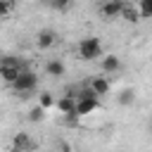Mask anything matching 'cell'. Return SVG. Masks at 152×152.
<instances>
[{
	"mask_svg": "<svg viewBox=\"0 0 152 152\" xmlns=\"http://www.w3.org/2000/svg\"><path fill=\"white\" fill-rule=\"evenodd\" d=\"M64 71H66V66H64V62L62 59H57V57H52V59H48L45 62V74L48 76H64Z\"/></svg>",
	"mask_w": 152,
	"mask_h": 152,
	"instance_id": "11",
	"label": "cell"
},
{
	"mask_svg": "<svg viewBox=\"0 0 152 152\" xmlns=\"http://www.w3.org/2000/svg\"><path fill=\"white\" fill-rule=\"evenodd\" d=\"M69 2H71V0H52V5H55V7H66Z\"/></svg>",
	"mask_w": 152,
	"mask_h": 152,
	"instance_id": "18",
	"label": "cell"
},
{
	"mask_svg": "<svg viewBox=\"0 0 152 152\" xmlns=\"http://www.w3.org/2000/svg\"><path fill=\"white\" fill-rule=\"evenodd\" d=\"M7 152H21V150H17V147H10V150H7Z\"/></svg>",
	"mask_w": 152,
	"mask_h": 152,
	"instance_id": "20",
	"label": "cell"
},
{
	"mask_svg": "<svg viewBox=\"0 0 152 152\" xmlns=\"http://www.w3.org/2000/svg\"><path fill=\"white\" fill-rule=\"evenodd\" d=\"M76 52H78V57H81L83 62L100 59V57H102V43H100V38H95V36H86V38L78 40Z\"/></svg>",
	"mask_w": 152,
	"mask_h": 152,
	"instance_id": "1",
	"label": "cell"
},
{
	"mask_svg": "<svg viewBox=\"0 0 152 152\" xmlns=\"http://www.w3.org/2000/svg\"><path fill=\"white\" fill-rule=\"evenodd\" d=\"M100 66H102V74H116L121 69V57H116V55H102L100 57Z\"/></svg>",
	"mask_w": 152,
	"mask_h": 152,
	"instance_id": "9",
	"label": "cell"
},
{
	"mask_svg": "<svg viewBox=\"0 0 152 152\" xmlns=\"http://www.w3.org/2000/svg\"><path fill=\"white\" fill-rule=\"evenodd\" d=\"M55 107H57L59 114H69V112H74V109H76V95L66 93V95L57 97V100H55Z\"/></svg>",
	"mask_w": 152,
	"mask_h": 152,
	"instance_id": "10",
	"label": "cell"
},
{
	"mask_svg": "<svg viewBox=\"0 0 152 152\" xmlns=\"http://www.w3.org/2000/svg\"><path fill=\"white\" fill-rule=\"evenodd\" d=\"M138 12H140V17H145V19H152V0H140V5H138Z\"/></svg>",
	"mask_w": 152,
	"mask_h": 152,
	"instance_id": "15",
	"label": "cell"
},
{
	"mask_svg": "<svg viewBox=\"0 0 152 152\" xmlns=\"http://www.w3.org/2000/svg\"><path fill=\"white\" fill-rule=\"evenodd\" d=\"M21 71H24L21 59H17V57H0V81H5L7 86H12L19 78Z\"/></svg>",
	"mask_w": 152,
	"mask_h": 152,
	"instance_id": "2",
	"label": "cell"
},
{
	"mask_svg": "<svg viewBox=\"0 0 152 152\" xmlns=\"http://www.w3.org/2000/svg\"><path fill=\"white\" fill-rule=\"evenodd\" d=\"M12 147H17V150H21V152H31V150L36 147V140H33L26 131H19V133L12 135Z\"/></svg>",
	"mask_w": 152,
	"mask_h": 152,
	"instance_id": "7",
	"label": "cell"
},
{
	"mask_svg": "<svg viewBox=\"0 0 152 152\" xmlns=\"http://www.w3.org/2000/svg\"><path fill=\"white\" fill-rule=\"evenodd\" d=\"M124 2H126V0H104V2L100 5V14H102L104 19H116V17H121Z\"/></svg>",
	"mask_w": 152,
	"mask_h": 152,
	"instance_id": "6",
	"label": "cell"
},
{
	"mask_svg": "<svg viewBox=\"0 0 152 152\" xmlns=\"http://www.w3.org/2000/svg\"><path fill=\"white\" fill-rule=\"evenodd\" d=\"M119 104H124V107H128V104H133L135 102V93H133V88H124L121 93H119Z\"/></svg>",
	"mask_w": 152,
	"mask_h": 152,
	"instance_id": "13",
	"label": "cell"
},
{
	"mask_svg": "<svg viewBox=\"0 0 152 152\" xmlns=\"http://www.w3.org/2000/svg\"><path fill=\"white\" fill-rule=\"evenodd\" d=\"M95 109H100V100L93 95V90L90 88H86V90H81L78 95H76V114L78 116H86V114H90V112H95Z\"/></svg>",
	"mask_w": 152,
	"mask_h": 152,
	"instance_id": "3",
	"label": "cell"
},
{
	"mask_svg": "<svg viewBox=\"0 0 152 152\" xmlns=\"http://www.w3.org/2000/svg\"><path fill=\"white\" fill-rule=\"evenodd\" d=\"M90 90H93V95L95 97H102V95H107L109 93V88H112V83H109V78L102 74V76H93L90 78V86H88Z\"/></svg>",
	"mask_w": 152,
	"mask_h": 152,
	"instance_id": "8",
	"label": "cell"
},
{
	"mask_svg": "<svg viewBox=\"0 0 152 152\" xmlns=\"http://www.w3.org/2000/svg\"><path fill=\"white\" fill-rule=\"evenodd\" d=\"M38 107H43V109L55 107V97H52V93H40V95H38Z\"/></svg>",
	"mask_w": 152,
	"mask_h": 152,
	"instance_id": "14",
	"label": "cell"
},
{
	"mask_svg": "<svg viewBox=\"0 0 152 152\" xmlns=\"http://www.w3.org/2000/svg\"><path fill=\"white\" fill-rule=\"evenodd\" d=\"M14 12V0H0V19L10 17Z\"/></svg>",
	"mask_w": 152,
	"mask_h": 152,
	"instance_id": "16",
	"label": "cell"
},
{
	"mask_svg": "<svg viewBox=\"0 0 152 152\" xmlns=\"http://www.w3.org/2000/svg\"><path fill=\"white\" fill-rule=\"evenodd\" d=\"M12 88H14V93H33L36 88H38V74L36 71H31V69H24L21 74H19V78L12 83Z\"/></svg>",
	"mask_w": 152,
	"mask_h": 152,
	"instance_id": "4",
	"label": "cell"
},
{
	"mask_svg": "<svg viewBox=\"0 0 152 152\" xmlns=\"http://www.w3.org/2000/svg\"><path fill=\"white\" fill-rule=\"evenodd\" d=\"M121 17L128 21V24H135L138 19H140V12H138V7L133 5V2H124V10H121Z\"/></svg>",
	"mask_w": 152,
	"mask_h": 152,
	"instance_id": "12",
	"label": "cell"
},
{
	"mask_svg": "<svg viewBox=\"0 0 152 152\" xmlns=\"http://www.w3.org/2000/svg\"><path fill=\"white\" fill-rule=\"evenodd\" d=\"M150 131H152V126H150Z\"/></svg>",
	"mask_w": 152,
	"mask_h": 152,
	"instance_id": "21",
	"label": "cell"
},
{
	"mask_svg": "<svg viewBox=\"0 0 152 152\" xmlns=\"http://www.w3.org/2000/svg\"><path fill=\"white\" fill-rule=\"evenodd\" d=\"M43 119H45V109H43V107H38V104H36V107H31V112H28V121H33V124H36V121H43Z\"/></svg>",
	"mask_w": 152,
	"mask_h": 152,
	"instance_id": "17",
	"label": "cell"
},
{
	"mask_svg": "<svg viewBox=\"0 0 152 152\" xmlns=\"http://www.w3.org/2000/svg\"><path fill=\"white\" fill-rule=\"evenodd\" d=\"M57 40H59V36H57L55 28H40L38 36H36V48L38 50H50V48L57 45Z\"/></svg>",
	"mask_w": 152,
	"mask_h": 152,
	"instance_id": "5",
	"label": "cell"
},
{
	"mask_svg": "<svg viewBox=\"0 0 152 152\" xmlns=\"http://www.w3.org/2000/svg\"><path fill=\"white\" fill-rule=\"evenodd\" d=\"M59 152H74V150H71V145H66V142H64V145L59 147Z\"/></svg>",
	"mask_w": 152,
	"mask_h": 152,
	"instance_id": "19",
	"label": "cell"
}]
</instances>
